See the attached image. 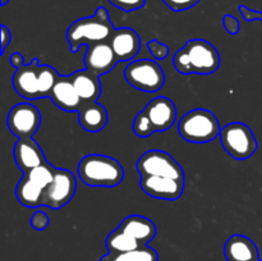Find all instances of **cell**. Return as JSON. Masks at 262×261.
Returning a JSON list of instances; mask_svg holds the SVG:
<instances>
[{
    "mask_svg": "<svg viewBox=\"0 0 262 261\" xmlns=\"http://www.w3.org/2000/svg\"><path fill=\"white\" fill-rule=\"evenodd\" d=\"M115 28L110 20L106 8L99 7L92 17L81 18L69 26L67 31L71 51L76 53L82 45L91 46L95 44L106 42L114 33Z\"/></svg>",
    "mask_w": 262,
    "mask_h": 261,
    "instance_id": "6da1fadb",
    "label": "cell"
},
{
    "mask_svg": "<svg viewBox=\"0 0 262 261\" xmlns=\"http://www.w3.org/2000/svg\"><path fill=\"white\" fill-rule=\"evenodd\" d=\"M173 64L182 74H211L220 67L216 48L205 40H191L174 55Z\"/></svg>",
    "mask_w": 262,
    "mask_h": 261,
    "instance_id": "7a4b0ae2",
    "label": "cell"
},
{
    "mask_svg": "<svg viewBox=\"0 0 262 261\" xmlns=\"http://www.w3.org/2000/svg\"><path fill=\"white\" fill-rule=\"evenodd\" d=\"M77 171L79 179L90 187H115L124 178V169L117 159L97 154L82 158Z\"/></svg>",
    "mask_w": 262,
    "mask_h": 261,
    "instance_id": "3957f363",
    "label": "cell"
},
{
    "mask_svg": "<svg viewBox=\"0 0 262 261\" xmlns=\"http://www.w3.org/2000/svg\"><path fill=\"white\" fill-rule=\"evenodd\" d=\"M178 132L183 140L192 143H207L220 136L219 120L210 110L194 109L181 118Z\"/></svg>",
    "mask_w": 262,
    "mask_h": 261,
    "instance_id": "277c9868",
    "label": "cell"
},
{
    "mask_svg": "<svg viewBox=\"0 0 262 261\" xmlns=\"http://www.w3.org/2000/svg\"><path fill=\"white\" fill-rule=\"evenodd\" d=\"M219 137L224 150L237 160L250 159L258 147L252 129L245 123L235 122L225 125Z\"/></svg>",
    "mask_w": 262,
    "mask_h": 261,
    "instance_id": "5b68a950",
    "label": "cell"
},
{
    "mask_svg": "<svg viewBox=\"0 0 262 261\" xmlns=\"http://www.w3.org/2000/svg\"><path fill=\"white\" fill-rule=\"evenodd\" d=\"M124 77L130 86L143 92L159 91L165 82V74L161 67L150 59H140L128 64Z\"/></svg>",
    "mask_w": 262,
    "mask_h": 261,
    "instance_id": "8992f818",
    "label": "cell"
},
{
    "mask_svg": "<svg viewBox=\"0 0 262 261\" xmlns=\"http://www.w3.org/2000/svg\"><path fill=\"white\" fill-rule=\"evenodd\" d=\"M140 176H156L184 181V171L178 161L161 150H150L140 156L137 161Z\"/></svg>",
    "mask_w": 262,
    "mask_h": 261,
    "instance_id": "52a82bcc",
    "label": "cell"
},
{
    "mask_svg": "<svg viewBox=\"0 0 262 261\" xmlns=\"http://www.w3.org/2000/svg\"><path fill=\"white\" fill-rule=\"evenodd\" d=\"M77 181L72 171L67 169H56L54 179L45 189L43 205L50 209H60L66 206L76 193Z\"/></svg>",
    "mask_w": 262,
    "mask_h": 261,
    "instance_id": "ba28073f",
    "label": "cell"
},
{
    "mask_svg": "<svg viewBox=\"0 0 262 261\" xmlns=\"http://www.w3.org/2000/svg\"><path fill=\"white\" fill-rule=\"evenodd\" d=\"M7 124L10 132L18 138H32L41 124V113L27 102L17 104L10 109Z\"/></svg>",
    "mask_w": 262,
    "mask_h": 261,
    "instance_id": "9c48e42d",
    "label": "cell"
},
{
    "mask_svg": "<svg viewBox=\"0 0 262 261\" xmlns=\"http://www.w3.org/2000/svg\"><path fill=\"white\" fill-rule=\"evenodd\" d=\"M140 186L146 194L155 199L174 201L184 191V181L156 176H141Z\"/></svg>",
    "mask_w": 262,
    "mask_h": 261,
    "instance_id": "30bf717a",
    "label": "cell"
},
{
    "mask_svg": "<svg viewBox=\"0 0 262 261\" xmlns=\"http://www.w3.org/2000/svg\"><path fill=\"white\" fill-rule=\"evenodd\" d=\"M118 59L110 46L109 41L106 42L95 44L87 48L84 55V64L86 69L97 77L106 74L117 66Z\"/></svg>",
    "mask_w": 262,
    "mask_h": 261,
    "instance_id": "8fae6325",
    "label": "cell"
},
{
    "mask_svg": "<svg viewBox=\"0 0 262 261\" xmlns=\"http://www.w3.org/2000/svg\"><path fill=\"white\" fill-rule=\"evenodd\" d=\"M151 120L155 132H165L177 119V107L168 97L159 96L151 100L143 109Z\"/></svg>",
    "mask_w": 262,
    "mask_h": 261,
    "instance_id": "7c38bea8",
    "label": "cell"
},
{
    "mask_svg": "<svg viewBox=\"0 0 262 261\" xmlns=\"http://www.w3.org/2000/svg\"><path fill=\"white\" fill-rule=\"evenodd\" d=\"M38 61L33 59L31 64L23 66L15 71L13 76V86L18 95L27 100H35L40 96L38 87Z\"/></svg>",
    "mask_w": 262,
    "mask_h": 261,
    "instance_id": "4fadbf2b",
    "label": "cell"
},
{
    "mask_svg": "<svg viewBox=\"0 0 262 261\" xmlns=\"http://www.w3.org/2000/svg\"><path fill=\"white\" fill-rule=\"evenodd\" d=\"M118 61H127L135 58L141 48L140 36L129 27L118 28L109 40Z\"/></svg>",
    "mask_w": 262,
    "mask_h": 261,
    "instance_id": "5bb4252c",
    "label": "cell"
},
{
    "mask_svg": "<svg viewBox=\"0 0 262 261\" xmlns=\"http://www.w3.org/2000/svg\"><path fill=\"white\" fill-rule=\"evenodd\" d=\"M14 159L23 174L46 163L42 150L33 138H18L14 146Z\"/></svg>",
    "mask_w": 262,
    "mask_h": 261,
    "instance_id": "9a60e30c",
    "label": "cell"
},
{
    "mask_svg": "<svg viewBox=\"0 0 262 261\" xmlns=\"http://www.w3.org/2000/svg\"><path fill=\"white\" fill-rule=\"evenodd\" d=\"M50 99L64 112H78L82 106V100L72 82L71 76L59 77L50 94Z\"/></svg>",
    "mask_w": 262,
    "mask_h": 261,
    "instance_id": "2e32d148",
    "label": "cell"
},
{
    "mask_svg": "<svg viewBox=\"0 0 262 261\" xmlns=\"http://www.w3.org/2000/svg\"><path fill=\"white\" fill-rule=\"evenodd\" d=\"M224 255L227 261H261L257 246L242 234H234L225 242Z\"/></svg>",
    "mask_w": 262,
    "mask_h": 261,
    "instance_id": "e0dca14e",
    "label": "cell"
},
{
    "mask_svg": "<svg viewBox=\"0 0 262 261\" xmlns=\"http://www.w3.org/2000/svg\"><path fill=\"white\" fill-rule=\"evenodd\" d=\"M118 229L127 233L142 246L147 245L156 235V225L150 219L140 215H129L125 217Z\"/></svg>",
    "mask_w": 262,
    "mask_h": 261,
    "instance_id": "ac0fdd59",
    "label": "cell"
},
{
    "mask_svg": "<svg viewBox=\"0 0 262 261\" xmlns=\"http://www.w3.org/2000/svg\"><path fill=\"white\" fill-rule=\"evenodd\" d=\"M79 124L87 132H100L107 124V112L102 105L97 102H87L82 104L78 112Z\"/></svg>",
    "mask_w": 262,
    "mask_h": 261,
    "instance_id": "d6986e66",
    "label": "cell"
},
{
    "mask_svg": "<svg viewBox=\"0 0 262 261\" xmlns=\"http://www.w3.org/2000/svg\"><path fill=\"white\" fill-rule=\"evenodd\" d=\"M72 82L78 92L82 100V104L87 102H96L101 92V84H100L99 77L96 74L86 71L76 72L71 76Z\"/></svg>",
    "mask_w": 262,
    "mask_h": 261,
    "instance_id": "ffe728a7",
    "label": "cell"
},
{
    "mask_svg": "<svg viewBox=\"0 0 262 261\" xmlns=\"http://www.w3.org/2000/svg\"><path fill=\"white\" fill-rule=\"evenodd\" d=\"M43 193L45 189L26 176H23L15 188V196L18 201L26 207H38L43 205Z\"/></svg>",
    "mask_w": 262,
    "mask_h": 261,
    "instance_id": "44dd1931",
    "label": "cell"
},
{
    "mask_svg": "<svg viewBox=\"0 0 262 261\" xmlns=\"http://www.w3.org/2000/svg\"><path fill=\"white\" fill-rule=\"evenodd\" d=\"M142 245L138 241H136L135 238L130 237L127 233L119 230L118 228L115 230H113L106 238V248L112 253L128 252V251L137 250Z\"/></svg>",
    "mask_w": 262,
    "mask_h": 261,
    "instance_id": "7402d4cb",
    "label": "cell"
},
{
    "mask_svg": "<svg viewBox=\"0 0 262 261\" xmlns=\"http://www.w3.org/2000/svg\"><path fill=\"white\" fill-rule=\"evenodd\" d=\"M100 261H159V255L154 248L146 246H141L140 248L128 252L112 253L102 256Z\"/></svg>",
    "mask_w": 262,
    "mask_h": 261,
    "instance_id": "603a6c76",
    "label": "cell"
},
{
    "mask_svg": "<svg viewBox=\"0 0 262 261\" xmlns=\"http://www.w3.org/2000/svg\"><path fill=\"white\" fill-rule=\"evenodd\" d=\"M59 74L53 67L40 66L38 68V87H40L41 97H50L54 86L58 82Z\"/></svg>",
    "mask_w": 262,
    "mask_h": 261,
    "instance_id": "cb8c5ba5",
    "label": "cell"
},
{
    "mask_svg": "<svg viewBox=\"0 0 262 261\" xmlns=\"http://www.w3.org/2000/svg\"><path fill=\"white\" fill-rule=\"evenodd\" d=\"M56 168L51 166L50 164L45 163L42 165L37 166V168L32 169L28 173H25L23 176H26L27 178H30L31 181L35 182L36 184H38L40 187H42L43 189H46V187L53 182L54 174H55Z\"/></svg>",
    "mask_w": 262,
    "mask_h": 261,
    "instance_id": "d4e9b609",
    "label": "cell"
},
{
    "mask_svg": "<svg viewBox=\"0 0 262 261\" xmlns=\"http://www.w3.org/2000/svg\"><path fill=\"white\" fill-rule=\"evenodd\" d=\"M132 128L135 135L141 138L148 137V136H151L155 132L152 123H151V120L148 119V117L146 115V113L143 112V110L136 115L135 120H133Z\"/></svg>",
    "mask_w": 262,
    "mask_h": 261,
    "instance_id": "484cf974",
    "label": "cell"
},
{
    "mask_svg": "<svg viewBox=\"0 0 262 261\" xmlns=\"http://www.w3.org/2000/svg\"><path fill=\"white\" fill-rule=\"evenodd\" d=\"M109 3L114 7L119 8V9L124 10V12H132V10L142 8L146 0H109Z\"/></svg>",
    "mask_w": 262,
    "mask_h": 261,
    "instance_id": "4316f807",
    "label": "cell"
},
{
    "mask_svg": "<svg viewBox=\"0 0 262 261\" xmlns=\"http://www.w3.org/2000/svg\"><path fill=\"white\" fill-rule=\"evenodd\" d=\"M148 50L152 54V56L158 60H163L166 56L169 55V48L165 45V44L159 42L158 40H152L147 44Z\"/></svg>",
    "mask_w": 262,
    "mask_h": 261,
    "instance_id": "83f0119b",
    "label": "cell"
},
{
    "mask_svg": "<svg viewBox=\"0 0 262 261\" xmlns=\"http://www.w3.org/2000/svg\"><path fill=\"white\" fill-rule=\"evenodd\" d=\"M163 2L164 4L168 8H170L171 10L182 12V10L191 9L192 7L199 4L200 0H163Z\"/></svg>",
    "mask_w": 262,
    "mask_h": 261,
    "instance_id": "f1b7e54d",
    "label": "cell"
},
{
    "mask_svg": "<svg viewBox=\"0 0 262 261\" xmlns=\"http://www.w3.org/2000/svg\"><path fill=\"white\" fill-rule=\"evenodd\" d=\"M49 222H50V220H49L48 214H45L43 211H36L35 214L31 216V220H30L31 227L36 230L46 229L49 225Z\"/></svg>",
    "mask_w": 262,
    "mask_h": 261,
    "instance_id": "f546056e",
    "label": "cell"
},
{
    "mask_svg": "<svg viewBox=\"0 0 262 261\" xmlns=\"http://www.w3.org/2000/svg\"><path fill=\"white\" fill-rule=\"evenodd\" d=\"M223 26L230 35H237L239 32V20L230 14H225L223 17Z\"/></svg>",
    "mask_w": 262,
    "mask_h": 261,
    "instance_id": "4dcf8cb0",
    "label": "cell"
},
{
    "mask_svg": "<svg viewBox=\"0 0 262 261\" xmlns=\"http://www.w3.org/2000/svg\"><path fill=\"white\" fill-rule=\"evenodd\" d=\"M239 12L241 14H242V17L245 18L246 20H255V19H258L262 22V13L261 12H256V10H251L248 9L247 7H245V5H239Z\"/></svg>",
    "mask_w": 262,
    "mask_h": 261,
    "instance_id": "1f68e13d",
    "label": "cell"
},
{
    "mask_svg": "<svg viewBox=\"0 0 262 261\" xmlns=\"http://www.w3.org/2000/svg\"><path fill=\"white\" fill-rule=\"evenodd\" d=\"M10 41H12V33H10V31L8 30L7 26L3 25L2 26V54L4 53L5 49H7V46L9 45Z\"/></svg>",
    "mask_w": 262,
    "mask_h": 261,
    "instance_id": "d6a6232c",
    "label": "cell"
},
{
    "mask_svg": "<svg viewBox=\"0 0 262 261\" xmlns=\"http://www.w3.org/2000/svg\"><path fill=\"white\" fill-rule=\"evenodd\" d=\"M9 60H10V64H12L15 69H18V68H20V67L25 66V63H23V55L19 53H13Z\"/></svg>",
    "mask_w": 262,
    "mask_h": 261,
    "instance_id": "836d02e7",
    "label": "cell"
},
{
    "mask_svg": "<svg viewBox=\"0 0 262 261\" xmlns=\"http://www.w3.org/2000/svg\"><path fill=\"white\" fill-rule=\"evenodd\" d=\"M7 3H8V0H2V5H3V7H4V5L7 4Z\"/></svg>",
    "mask_w": 262,
    "mask_h": 261,
    "instance_id": "e575fe53",
    "label": "cell"
}]
</instances>
